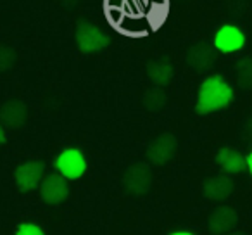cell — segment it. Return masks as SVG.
Returning a JSON list of instances; mask_svg holds the SVG:
<instances>
[{
    "mask_svg": "<svg viewBox=\"0 0 252 235\" xmlns=\"http://www.w3.org/2000/svg\"><path fill=\"white\" fill-rule=\"evenodd\" d=\"M233 87L221 74H213L202 80L197 92L195 111L206 116L228 107L233 101Z\"/></svg>",
    "mask_w": 252,
    "mask_h": 235,
    "instance_id": "6da1fadb",
    "label": "cell"
},
{
    "mask_svg": "<svg viewBox=\"0 0 252 235\" xmlns=\"http://www.w3.org/2000/svg\"><path fill=\"white\" fill-rule=\"evenodd\" d=\"M76 43L78 49L83 54H94L98 50L105 49L109 45V36L104 35L100 28L88 23L87 19H80L76 25Z\"/></svg>",
    "mask_w": 252,
    "mask_h": 235,
    "instance_id": "7a4b0ae2",
    "label": "cell"
},
{
    "mask_svg": "<svg viewBox=\"0 0 252 235\" xmlns=\"http://www.w3.org/2000/svg\"><path fill=\"white\" fill-rule=\"evenodd\" d=\"M54 166L67 180H78L87 171V159L81 151L74 147H67L56 158Z\"/></svg>",
    "mask_w": 252,
    "mask_h": 235,
    "instance_id": "3957f363",
    "label": "cell"
},
{
    "mask_svg": "<svg viewBox=\"0 0 252 235\" xmlns=\"http://www.w3.org/2000/svg\"><path fill=\"white\" fill-rule=\"evenodd\" d=\"M123 185L133 196H144L152 187V171L149 165L145 163H137L131 165L123 175Z\"/></svg>",
    "mask_w": 252,
    "mask_h": 235,
    "instance_id": "277c9868",
    "label": "cell"
},
{
    "mask_svg": "<svg viewBox=\"0 0 252 235\" xmlns=\"http://www.w3.org/2000/svg\"><path fill=\"white\" fill-rule=\"evenodd\" d=\"M245 33L237 25H223L214 33L213 43L220 54H235L245 47Z\"/></svg>",
    "mask_w": 252,
    "mask_h": 235,
    "instance_id": "5b68a950",
    "label": "cell"
},
{
    "mask_svg": "<svg viewBox=\"0 0 252 235\" xmlns=\"http://www.w3.org/2000/svg\"><path fill=\"white\" fill-rule=\"evenodd\" d=\"M176 149H178V140H176L175 135L161 134L159 137H156L154 140L149 144L145 156H147V159L152 165L162 166L175 158Z\"/></svg>",
    "mask_w": 252,
    "mask_h": 235,
    "instance_id": "8992f818",
    "label": "cell"
},
{
    "mask_svg": "<svg viewBox=\"0 0 252 235\" xmlns=\"http://www.w3.org/2000/svg\"><path fill=\"white\" fill-rule=\"evenodd\" d=\"M43 173H45V165L42 161L23 163L14 171L16 185L21 192H32L40 187L43 180Z\"/></svg>",
    "mask_w": 252,
    "mask_h": 235,
    "instance_id": "52a82bcc",
    "label": "cell"
},
{
    "mask_svg": "<svg viewBox=\"0 0 252 235\" xmlns=\"http://www.w3.org/2000/svg\"><path fill=\"white\" fill-rule=\"evenodd\" d=\"M40 197L47 204H61L69 196V187H67V178L63 176L59 171L45 176L40 183Z\"/></svg>",
    "mask_w": 252,
    "mask_h": 235,
    "instance_id": "ba28073f",
    "label": "cell"
},
{
    "mask_svg": "<svg viewBox=\"0 0 252 235\" xmlns=\"http://www.w3.org/2000/svg\"><path fill=\"white\" fill-rule=\"evenodd\" d=\"M216 56H218V50L214 47V43L199 42L189 49V52H187V63H189L190 67H193L199 73H206V71H209L216 64Z\"/></svg>",
    "mask_w": 252,
    "mask_h": 235,
    "instance_id": "9c48e42d",
    "label": "cell"
},
{
    "mask_svg": "<svg viewBox=\"0 0 252 235\" xmlns=\"http://www.w3.org/2000/svg\"><path fill=\"white\" fill-rule=\"evenodd\" d=\"M238 225V213L230 206H220L211 213L207 220V228L214 235L230 234Z\"/></svg>",
    "mask_w": 252,
    "mask_h": 235,
    "instance_id": "30bf717a",
    "label": "cell"
},
{
    "mask_svg": "<svg viewBox=\"0 0 252 235\" xmlns=\"http://www.w3.org/2000/svg\"><path fill=\"white\" fill-rule=\"evenodd\" d=\"M233 180L228 176V173H224V175H216L207 178L202 185V194L206 199L213 201V202H223L233 194Z\"/></svg>",
    "mask_w": 252,
    "mask_h": 235,
    "instance_id": "8fae6325",
    "label": "cell"
},
{
    "mask_svg": "<svg viewBox=\"0 0 252 235\" xmlns=\"http://www.w3.org/2000/svg\"><path fill=\"white\" fill-rule=\"evenodd\" d=\"M28 109L21 101H9L0 107V121L7 128L18 130L26 123Z\"/></svg>",
    "mask_w": 252,
    "mask_h": 235,
    "instance_id": "7c38bea8",
    "label": "cell"
},
{
    "mask_svg": "<svg viewBox=\"0 0 252 235\" xmlns=\"http://www.w3.org/2000/svg\"><path fill=\"white\" fill-rule=\"evenodd\" d=\"M216 163L228 175H238L247 168V158L231 147H221L216 154Z\"/></svg>",
    "mask_w": 252,
    "mask_h": 235,
    "instance_id": "4fadbf2b",
    "label": "cell"
},
{
    "mask_svg": "<svg viewBox=\"0 0 252 235\" xmlns=\"http://www.w3.org/2000/svg\"><path fill=\"white\" fill-rule=\"evenodd\" d=\"M147 74L154 85L166 87L173 80V66L168 57H161L147 64Z\"/></svg>",
    "mask_w": 252,
    "mask_h": 235,
    "instance_id": "5bb4252c",
    "label": "cell"
},
{
    "mask_svg": "<svg viewBox=\"0 0 252 235\" xmlns=\"http://www.w3.org/2000/svg\"><path fill=\"white\" fill-rule=\"evenodd\" d=\"M142 102H144V107L147 109V111L158 112V111H161V109H164L166 102H168V95H166V92L162 90L161 87L156 85L154 88L145 92Z\"/></svg>",
    "mask_w": 252,
    "mask_h": 235,
    "instance_id": "9a60e30c",
    "label": "cell"
},
{
    "mask_svg": "<svg viewBox=\"0 0 252 235\" xmlns=\"http://www.w3.org/2000/svg\"><path fill=\"white\" fill-rule=\"evenodd\" d=\"M237 73V85L242 90H251L252 88V57H244L235 66Z\"/></svg>",
    "mask_w": 252,
    "mask_h": 235,
    "instance_id": "2e32d148",
    "label": "cell"
},
{
    "mask_svg": "<svg viewBox=\"0 0 252 235\" xmlns=\"http://www.w3.org/2000/svg\"><path fill=\"white\" fill-rule=\"evenodd\" d=\"M16 64V52L11 47L2 45L0 47V73H5V71L12 69Z\"/></svg>",
    "mask_w": 252,
    "mask_h": 235,
    "instance_id": "e0dca14e",
    "label": "cell"
},
{
    "mask_svg": "<svg viewBox=\"0 0 252 235\" xmlns=\"http://www.w3.org/2000/svg\"><path fill=\"white\" fill-rule=\"evenodd\" d=\"M18 235H43V230L36 223H21L16 230Z\"/></svg>",
    "mask_w": 252,
    "mask_h": 235,
    "instance_id": "ac0fdd59",
    "label": "cell"
},
{
    "mask_svg": "<svg viewBox=\"0 0 252 235\" xmlns=\"http://www.w3.org/2000/svg\"><path fill=\"white\" fill-rule=\"evenodd\" d=\"M247 169H249V173L252 175V152L247 156Z\"/></svg>",
    "mask_w": 252,
    "mask_h": 235,
    "instance_id": "d6986e66",
    "label": "cell"
},
{
    "mask_svg": "<svg viewBox=\"0 0 252 235\" xmlns=\"http://www.w3.org/2000/svg\"><path fill=\"white\" fill-rule=\"evenodd\" d=\"M5 144V134H4V128H2V125H0V145Z\"/></svg>",
    "mask_w": 252,
    "mask_h": 235,
    "instance_id": "ffe728a7",
    "label": "cell"
},
{
    "mask_svg": "<svg viewBox=\"0 0 252 235\" xmlns=\"http://www.w3.org/2000/svg\"><path fill=\"white\" fill-rule=\"evenodd\" d=\"M173 235H192V232L190 230H176V232H173Z\"/></svg>",
    "mask_w": 252,
    "mask_h": 235,
    "instance_id": "44dd1931",
    "label": "cell"
},
{
    "mask_svg": "<svg viewBox=\"0 0 252 235\" xmlns=\"http://www.w3.org/2000/svg\"><path fill=\"white\" fill-rule=\"evenodd\" d=\"M76 2H78V0H73V5L76 4ZM67 7H71V2H67Z\"/></svg>",
    "mask_w": 252,
    "mask_h": 235,
    "instance_id": "7402d4cb",
    "label": "cell"
}]
</instances>
